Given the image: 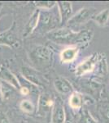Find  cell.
I'll return each instance as SVG.
<instances>
[{
    "instance_id": "cell-3",
    "label": "cell",
    "mask_w": 109,
    "mask_h": 123,
    "mask_svg": "<svg viewBox=\"0 0 109 123\" xmlns=\"http://www.w3.org/2000/svg\"><path fill=\"white\" fill-rule=\"evenodd\" d=\"M21 73L24 78L28 82L32 84L35 86L42 87L45 84H47V80L42 76V75L40 72H38L34 68L29 67H22L21 68Z\"/></svg>"
},
{
    "instance_id": "cell-2",
    "label": "cell",
    "mask_w": 109,
    "mask_h": 123,
    "mask_svg": "<svg viewBox=\"0 0 109 123\" xmlns=\"http://www.w3.org/2000/svg\"><path fill=\"white\" fill-rule=\"evenodd\" d=\"M29 60L39 68H48L52 62L53 53L49 48L43 45H36L29 53Z\"/></svg>"
},
{
    "instance_id": "cell-10",
    "label": "cell",
    "mask_w": 109,
    "mask_h": 123,
    "mask_svg": "<svg viewBox=\"0 0 109 123\" xmlns=\"http://www.w3.org/2000/svg\"><path fill=\"white\" fill-rule=\"evenodd\" d=\"M57 6L60 17V23L68 22V20L72 17V3L70 2H57Z\"/></svg>"
},
{
    "instance_id": "cell-7",
    "label": "cell",
    "mask_w": 109,
    "mask_h": 123,
    "mask_svg": "<svg viewBox=\"0 0 109 123\" xmlns=\"http://www.w3.org/2000/svg\"><path fill=\"white\" fill-rule=\"evenodd\" d=\"M99 56L98 53H94L91 55L90 57H88L85 61H83L82 63L78 65L76 67V71H75V74L76 76H84L86 73H89L92 71L94 69L96 66V63L98 62Z\"/></svg>"
},
{
    "instance_id": "cell-4",
    "label": "cell",
    "mask_w": 109,
    "mask_h": 123,
    "mask_svg": "<svg viewBox=\"0 0 109 123\" xmlns=\"http://www.w3.org/2000/svg\"><path fill=\"white\" fill-rule=\"evenodd\" d=\"M95 11L96 9L94 7H83L68 20V24L69 25H77L86 23L89 20L93 18Z\"/></svg>"
},
{
    "instance_id": "cell-5",
    "label": "cell",
    "mask_w": 109,
    "mask_h": 123,
    "mask_svg": "<svg viewBox=\"0 0 109 123\" xmlns=\"http://www.w3.org/2000/svg\"><path fill=\"white\" fill-rule=\"evenodd\" d=\"M56 25V20L52 12L48 10H40V16L37 28L40 30H47L50 32L51 31H54Z\"/></svg>"
},
{
    "instance_id": "cell-6",
    "label": "cell",
    "mask_w": 109,
    "mask_h": 123,
    "mask_svg": "<svg viewBox=\"0 0 109 123\" xmlns=\"http://www.w3.org/2000/svg\"><path fill=\"white\" fill-rule=\"evenodd\" d=\"M16 22L14 21L12 25L4 32L0 33V45H7L11 48L19 47L20 41L15 31Z\"/></svg>"
},
{
    "instance_id": "cell-24",
    "label": "cell",
    "mask_w": 109,
    "mask_h": 123,
    "mask_svg": "<svg viewBox=\"0 0 109 123\" xmlns=\"http://www.w3.org/2000/svg\"><path fill=\"white\" fill-rule=\"evenodd\" d=\"M20 92H21V94L25 95V96H26V95L29 94L31 92L30 90V88L28 86H23V85H21V89H20Z\"/></svg>"
},
{
    "instance_id": "cell-9",
    "label": "cell",
    "mask_w": 109,
    "mask_h": 123,
    "mask_svg": "<svg viewBox=\"0 0 109 123\" xmlns=\"http://www.w3.org/2000/svg\"><path fill=\"white\" fill-rule=\"evenodd\" d=\"M0 78L2 79V80L5 81L7 84L13 86L16 90H20V89H21V85L18 78L9 69L6 68L4 67H0Z\"/></svg>"
},
{
    "instance_id": "cell-26",
    "label": "cell",
    "mask_w": 109,
    "mask_h": 123,
    "mask_svg": "<svg viewBox=\"0 0 109 123\" xmlns=\"http://www.w3.org/2000/svg\"><path fill=\"white\" fill-rule=\"evenodd\" d=\"M3 15V10H2V6L0 5V19L2 18V16Z\"/></svg>"
},
{
    "instance_id": "cell-15",
    "label": "cell",
    "mask_w": 109,
    "mask_h": 123,
    "mask_svg": "<svg viewBox=\"0 0 109 123\" xmlns=\"http://www.w3.org/2000/svg\"><path fill=\"white\" fill-rule=\"evenodd\" d=\"M0 92H1V97L3 99L7 100L11 98V96L15 94L16 89L11 85L7 84L3 80L0 81Z\"/></svg>"
},
{
    "instance_id": "cell-11",
    "label": "cell",
    "mask_w": 109,
    "mask_h": 123,
    "mask_svg": "<svg viewBox=\"0 0 109 123\" xmlns=\"http://www.w3.org/2000/svg\"><path fill=\"white\" fill-rule=\"evenodd\" d=\"M39 16H40V9H36L31 16V17L28 21V22L25 25V32L23 34V37H28L29 35H31L34 30L37 27L39 21Z\"/></svg>"
},
{
    "instance_id": "cell-13",
    "label": "cell",
    "mask_w": 109,
    "mask_h": 123,
    "mask_svg": "<svg viewBox=\"0 0 109 123\" xmlns=\"http://www.w3.org/2000/svg\"><path fill=\"white\" fill-rule=\"evenodd\" d=\"M54 104L55 102L51 99L50 96L46 94H42L38 100V112L41 114H45L46 112L50 110L51 107L53 108Z\"/></svg>"
},
{
    "instance_id": "cell-14",
    "label": "cell",
    "mask_w": 109,
    "mask_h": 123,
    "mask_svg": "<svg viewBox=\"0 0 109 123\" xmlns=\"http://www.w3.org/2000/svg\"><path fill=\"white\" fill-rule=\"evenodd\" d=\"M77 53H78V48L77 47H69L65 49L60 53V60L64 63L71 62L75 59Z\"/></svg>"
},
{
    "instance_id": "cell-17",
    "label": "cell",
    "mask_w": 109,
    "mask_h": 123,
    "mask_svg": "<svg viewBox=\"0 0 109 123\" xmlns=\"http://www.w3.org/2000/svg\"><path fill=\"white\" fill-rule=\"evenodd\" d=\"M109 19V11L108 9H105L104 11L99 12L97 15H94L93 17L92 20L94 21L98 25H101V26H104L107 25Z\"/></svg>"
},
{
    "instance_id": "cell-19",
    "label": "cell",
    "mask_w": 109,
    "mask_h": 123,
    "mask_svg": "<svg viewBox=\"0 0 109 123\" xmlns=\"http://www.w3.org/2000/svg\"><path fill=\"white\" fill-rule=\"evenodd\" d=\"M20 108L23 112L26 113H33L34 111V105L32 103V101L29 99H24L20 104Z\"/></svg>"
},
{
    "instance_id": "cell-22",
    "label": "cell",
    "mask_w": 109,
    "mask_h": 123,
    "mask_svg": "<svg viewBox=\"0 0 109 123\" xmlns=\"http://www.w3.org/2000/svg\"><path fill=\"white\" fill-rule=\"evenodd\" d=\"M82 117L84 120V123H96L94 119L91 117L90 113L87 110L84 111V112L82 113Z\"/></svg>"
},
{
    "instance_id": "cell-8",
    "label": "cell",
    "mask_w": 109,
    "mask_h": 123,
    "mask_svg": "<svg viewBox=\"0 0 109 123\" xmlns=\"http://www.w3.org/2000/svg\"><path fill=\"white\" fill-rule=\"evenodd\" d=\"M51 122L52 123H64L65 108L60 98H56L51 111Z\"/></svg>"
},
{
    "instance_id": "cell-21",
    "label": "cell",
    "mask_w": 109,
    "mask_h": 123,
    "mask_svg": "<svg viewBox=\"0 0 109 123\" xmlns=\"http://www.w3.org/2000/svg\"><path fill=\"white\" fill-rule=\"evenodd\" d=\"M56 4H57V2H54V1H38V2H35V5L38 7V9L42 8V10L51 9Z\"/></svg>"
},
{
    "instance_id": "cell-16",
    "label": "cell",
    "mask_w": 109,
    "mask_h": 123,
    "mask_svg": "<svg viewBox=\"0 0 109 123\" xmlns=\"http://www.w3.org/2000/svg\"><path fill=\"white\" fill-rule=\"evenodd\" d=\"M69 106L73 109H79L83 106V96L77 92H73L69 98Z\"/></svg>"
},
{
    "instance_id": "cell-20",
    "label": "cell",
    "mask_w": 109,
    "mask_h": 123,
    "mask_svg": "<svg viewBox=\"0 0 109 123\" xmlns=\"http://www.w3.org/2000/svg\"><path fill=\"white\" fill-rule=\"evenodd\" d=\"M86 88L87 89V90L90 93V94H94L96 93V94H99V90H101L100 89V85L98 84L96 82H94V81H88L86 82Z\"/></svg>"
},
{
    "instance_id": "cell-18",
    "label": "cell",
    "mask_w": 109,
    "mask_h": 123,
    "mask_svg": "<svg viewBox=\"0 0 109 123\" xmlns=\"http://www.w3.org/2000/svg\"><path fill=\"white\" fill-rule=\"evenodd\" d=\"M99 113L104 120V123H109V104L108 103H103L99 107Z\"/></svg>"
},
{
    "instance_id": "cell-23",
    "label": "cell",
    "mask_w": 109,
    "mask_h": 123,
    "mask_svg": "<svg viewBox=\"0 0 109 123\" xmlns=\"http://www.w3.org/2000/svg\"><path fill=\"white\" fill-rule=\"evenodd\" d=\"M64 123H74V119H73L72 114L65 109V122Z\"/></svg>"
},
{
    "instance_id": "cell-12",
    "label": "cell",
    "mask_w": 109,
    "mask_h": 123,
    "mask_svg": "<svg viewBox=\"0 0 109 123\" xmlns=\"http://www.w3.org/2000/svg\"><path fill=\"white\" fill-rule=\"evenodd\" d=\"M54 85L56 90L63 94H69L73 90L72 84L66 78L62 76H59L55 79L54 81Z\"/></svg>"
},
{
    "instance_id": "cell-25",
    "label": "cell",
    "mask_w": 109,
    "mask_h": 123,
    "mask_svg": "<svg viewBox=\"0 0 109 123\" xmlns=\"http://www.w3.org/2000/svg\"><path fill=\"white\" fill-rule=\"evenodd\" d=\"M0 123H10L9 119L4 112L0 111Z\"/></svg>"
},
{
    "instance_id": "cell-1",
    "label": "cell",
    "mask_w": 109,
    "mask_h": 123,
    "mask_svg": "<svg viewBox=\"0 0 109 123\" xmlns=\"http://www.w3.org/2000/svg\"><path fill=\"white\" fill-rule=\"evenodd\" d=\"M47 38L58 44L83 45L88 44L93 38V31L90 30L74 32L68 28L55 29L47 33Z\"/></svg>"
}]
</instances>
